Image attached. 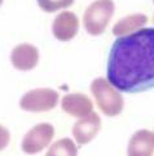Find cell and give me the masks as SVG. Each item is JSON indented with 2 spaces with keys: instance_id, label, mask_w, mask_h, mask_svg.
<instances>
[{
  "instance_id": "6da1fadb",
  "label": "cell",
  "mask_w": 154,
  "mask_h": 156,
  "mask_svg": "<svg viewBox=\"0 0 154 156\" xmlns=\"http://www.w3.org/2000/svg\"><path fill=\"white\" fill-rule=\"evenodd\" d=\"M108 81L117 90L140 93L154 88V29L146 27L120 36L112 45Z\"/></svg>"
},
{
  "instance_id": "7a4b0ae2",
  "label": "cell",
  "mask_w": 154,
  "mask_h": 156,
  "mask_svg": "<svg viewBox=\"0 0 154 156\" xmlns=\"http://www.w3.org/2000/svg\"><path fill=\"white\" fill-rule=\"evenodd\" d=\"M91 93L97 106L106 116H117L123 111L124 101L117 89L104 77H96L91 83Z\"/></svg>"
},
{
  "instance_id": "3957f363",
  "label": "cell",
  "mask_w": 154,
  "mask_h": 156,
  "mask_svg": "<svg viewBox=\"0 0 154 156\" xmlns=\"http://www.w3.org/2000/svg\"><path fill=\"white\" fill-rule=\"evenodd\" d=\"M115 10L113 0H96L87 7L83 16L84 29L90 35L98 36L108 27Z\"/></svg>"
},
{
  "instance_id": "277c9868",
  "label": "cell",
  "mask_w": 154,
  "mask_h": 156,
  "mask_svg": "<svg viewBox=\"0 0 154 156\" xmlns=\"http://www.w3.org/2000/svg\"><path fill=\"white\" fill-rule=\"evenodd\" d=\"M60 101L57 90L51 88H38L26 92L21 97L20 107L30 112H46L54 108Z\"/></svg>"
},
{
  "instance_id": "5b68a950",
  "label": "cell",
  "mask_w": 154,
  "mask_h": 156,
  "mask_svg": "<svg viewBox=\"0 0 154 156\" xmlns=\"http://www.w3.org/2000/svg\"><path fill=\"white\" fill-rule=\"evenodd\" d=\"M54 137V128L48 122H42L25 134L21 143L22 151L27 155H36L49 146Z\"/></svg>"
},
{
  "instance_id": "8992f818",
  "label": "cell",
  "mask_w": 154,
  "mask_h": 156,
  "mask_svg": "<svg viewBox=\"0 0 154 156\" xmlns=\"http://www.w3.org/2000/svg\"><path fill=\"white\" fill-rule=\"evenodd\" d=\"M79 30V20L76 14L69 10L56 16L52 23V32L60 41H69L74 39Z\"/></svg>"
},
{
  "instance_id": "52a82bcc",
  "label": "cell",
  "mask_w": 154,
  "mask_h": 156,
  "mask_svg": "<svg viewBox=\"0 0 154 156\" xmlns=\"http://www.w3.org/2000/svg\"><path fill=\"white\" fill-rule=\"evenodd\" d=\"M101 129V119L96 112L79 119L73 126V137L79 144L90 143Z\"/></svg>"
},
{
  "instance_id": "ba28073f",
  "label": "cell",
  "mask_w": 154,
  "mask_h": 156,
  "mask_svg": "<svg viewBox=\"0 0 154 156\" xmlns=\"http://www.w3.org/2000/svg\"><path fill=\"white\" fill-rule=\"evenodd\" d=\"M10 62L14 69L20 71H30L35 69L39 62V51L29 43L18 44L10 53Z\"/></svg>"
},
{
  "instance_id": "9c48e42d",
  "label": "cell",
  "mask_w": 154,
  "mask_h": 156,
  "mask_svg": "<svg viewBox=\"0 0 154 156\" xmlns=\"http://www.w3.org/2000/svg\"><path fill=\"white\" fill-rule=\"evenodd\" d=\"M61 107L66 114L74 118H84L93 111V103L90 97L82 93H69L62 97Z\"/></svg>"
},
{
  "instance_id": "30bf717a",
  "label": "cell",
  "mask_w": 154,
  "mask_h": 156,
  "mask_svg": "<svg viewBox=\"0 0 154 156\" xmlns=\"http://www.w3.org/2000/svg\"><path fill=\"white\" fill-rule=\"evenodd\" d=\"M154 152V134L150 130L141 129L132 134L128 147V156H153Z\"/></svg>"
},
{
  "instance_id": "8fae6325",
  "label": "cell",
  "mask_w": 154,
  "mask_h": 156,
  "mask_svg": "<svg viewBox=\"0 0 154 156\" xmlns=\"http://www.w3.org/2000/svg\"><path fill=\"white\" fill-rule=\"evenodd\" d=\"M148 22V17L142 13H136L127 16L122 20H119L113 27V35L115 36H126L130 34L141 30V27Z\"/></svg>"
},
{
  "instance_id": "7c38bea8",
  "label": "cell",
  "mask_w": 154,
  "mask_h": 156,
  "mask_svg": "<svg viewBox=\"0 0 154 156\" xmlns=\"http://www.w3.org/2000/svg\"><path fill=\"white\" fill-rule=\"evenodd\" d=\"M46 156H78V148L70 138H62L49 146Z\"/></svg>"
},
{
  "instance_id": "4fadbf2b",
  "label": "cell",
  "mask_w": 154,
  "mask_h": 156,
  "mask_svg": "<svg viewBox=\"0 0 154 156\" xmlns=\"http://www.w3.org/2000/svg\"><path fill=\"white\" fill-rule=\"evenodd\" d=\"M74 3V0H38V5L47 13L57 12L62 8H68Z\"/></svg>"
},
{
  "instance_id": "5bb4252c",
  "label": "cell",
  "mask_w": 154,
  "mask_h": 156,
  "mask_svg": "<svg viewBox=\"0 0 154 156\" xmlns=\"http://www.w3.org/2000/svg\"><path fill=\"white\" fill-rule=\"evenodd\" d=\"M10 142V133L5 126L0 125V151H3L8 147Z\"/></svg>"
},
{
  "instance_id": "9a60e30c",
  "label": "cell",
  "mask_w": 154,
  "mask_h": 156,
  "mask_svg": "<svg viewBox=\"0 0 154 156\" xmlns=\"http://www.w3.org/2000/svg\"><path fill=\"white\" fill-rule=\"evenodd\" d=\"M3 2H4V0H0V5H2V4H3Z\"/></svg>"
},
{
  "instance_id": "2e32d148",
  "label": "cell",
  "mask_w": 154,
  "mask_h": 156,
  "mask_svg": "<svg viewBox=\"0 0 154 156\" xmlns=\"http://www.w3.org/2000/svg\"><path fill=\"white\" fill-rule=\"evenodd\" d=\"M153 3H154V0H153Z\"/></svg>"
},
{
  "instance_id": "e0dca14e",
  "label": "cell",
  "mask_w": 154,
  "mask_h": 156,
  "mask_svg": "<svg viewBox=\"0 0 154 156\" xmlns=\"http://www.w3.org/2000/svg\"><path fill=\"white\" fill-rule=\"evenodd\" d=\"M153 134H154V133H153Z\"/></svg>"
}]
</instances>
